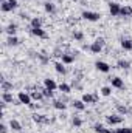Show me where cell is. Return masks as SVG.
I'll use <instances>...</instances> for the list:
<instances>
[{
  "label": "cell",
  "mask_w": 132,
  "mask_h": 133,
  "mask_svg": "<svg viewBox=\"0 0 132 133\" xmlns=\"http://www.w3.org/2000/svg\"><path fill=\"white\" fill-rule=\"evenodd\" d=\"M106 121H107L109 125H120L124 121V116L123 115H109L106 118Z\"/></svg>",
  "instance_id": "6da1fadb"
},
{
  "label": "cell",
  "mask_w": 132,
  "mask_h": 133,
  "mask_svg": "<svg viewBox=\"0 0 132 133\" xmlns=\"http://www.w3.org/2000/svg\"><path fill=\"white\" fill-rule=\"evenodd\" d=\"M109 12H110L112 17L120 16V12H121V5L117 3V2H110V3H109Z\"/></svg>",
  "instance_id": "7a4b0ae2"
},
{
  "label": "cell",
  "mask_w": 132,
  "mask_h": 133,
  "mask_svg": "<svg viewBox=\"0 0 132 133\" xmlns=\"http://www.w3.org/2000/svg\"><path fill=\"white\" fill-rule=\"evenodd\" d=\"M82 17L86 20H89V22H98L99 19H101V16H99L98 12H95V11H84Z\"/></svg>",
  "instance_id": "3957f363"
},
{
  "label": "cell",
  "mask_w": 132,
  "mask_h": 133,
  "mask_svg": "<svg viewBox=\"0 0 132 133\" xmlns=\"http://www.w3.org/2000/svg\"><path fill=\"white\" fill-rule=\"evenodd\" d=\"M2 101L3 102H6V104H14V105H19L20 104V101L14 99V96H13V93H9V91H3L2 93Z\"/></svg>",
  "instance_id": "277c9868"
},
{
  "label": "cell",
  "mask_w": 132,
  "mask_h": 133,
  "mask_svg": "<svg viewBox=\"0 0 132 133\" xmlns=\"http://www.w3.org/2000/svg\"><path fill=\"white\" fill-rule=\"evenodd\" d=\"M17 99L20 101V104H23V105H30L31 104V95H28L27 91H19Z\"/></svg>",
  "instance_id": "5b68a950"
},
{
  "label": "cell",
  "mask_w": 132,
  "mask_h": 133,
  "mask_svg": "<svg viewBox=\"0 0 132 133\" xmlns=\"http://www.w3.org/2000/svg\"><path fill=\"white\" fill-rule=\"evenodd\" d=\"M33 121L36 124H50V119L45 116V115H39V113H34L33 116Z\"/></svg>",
  "instance_id": "8992f818"
},
{
  "label": "cell",
  "mask_w": 132,
  "mask_h": 133,
  "mask_svg": "<svg viewBox=\"0 0 132 133\" xmlns=\"http://www.w3.org/2000/svg\"><path fill=\"white\" fill-rule=\"evenodd\" d=\"M95 66H97V70L101 71V73H109V71H110V65H109L107 62H103V61H98V62L95 64Z\"/></svg>",
  "instance_id": "52a82bcc"
},
{
  "label": "cell",
  "mask_w": 132,
  "mask_h": 133,
  "mask_svg": "<svg viewBox=\"0 0 132 133\" xmlns=\"http://www.w3.org/2000/svg\"><path fill=\"white\" fill-rule=\"evenodd\" d=\"M30 33L33 34V36H36V37H42V39H47L48 37L44 28H30Z\"/></svg>",
  "instance_id": "ba28073f"
},
{
  "label": "cell",
  "mask_w": 132,
  "mask_h": 133,
  "mask_svg": "<svg viewBox=\"0 0 132 133\" xmlns=\"http://www.w3.org/2000/svg\"><path fill=\"white\" fill-rule=\"evenodd\" d=\"M44 87H45V88H48V90H51V91H55L59 85L55 82V79H50V77H48V79H45V81H44Z\"/></svg>",
  "instance_id": "9c48e42d"
},
{
  "label": "cell",
  "mask_w": 132,
  "mask_h": 133,
  "mask_svg": "<svg viewBox=\"0 0 132 133\" xmlns=\"http://www.w3.org/2000/svg\"><path fill=\"white\" fill-rule=\"evenodd\" d=\"M110 82H112V87H113V88H118V90L124 88V82H123L121 77H112Z\"/></svg>",
  "instance_id": "30bf717a"
},
{
  "label": "cell",
  "mask_w": 132,
  "mask_h": 133,
  "mask_svg": "<svg viewBox=\"0 0 132 133\" xmlns=\"http://www.w3.org/2000/svg\"><path fill=\"white\" fill-rule=\"evenodd\" d=\"M120 16H123V17H131L132 16V6H129V5L121 6V12H120Z\"/></svg>",
  "instance_id": "8fae6325"
},
{
  "label": "cell",
  "mask_w": 132,
  "mask_h": 133,
  "mask_svg": "<svg viewBox=\"0 0 132 133\" xmlns=\"http://www.w3.org/2000/svg\"><path fill=\"white\" fill-rule=\"evenodd\" d=\"M9 127H11L14 132H22V124H20L19 121H16V119H11V121H9Z\"/></svg>",
  "instance_id": "7c38bea8"
},
{
  "label": "cell",
  "mask_w": 132,
  "mask_h": 133,
  "mask_svg": "<svg viewBox=\"0 0 132 133\" xmlns=\"http://www.w3.org/2000/svg\"><path fill=\"white\" fill-rule=\"evenodd\" d=\"M5 31H6L8 36H16V33H17V25H16V23H9V25L5 28Z\"/></svg>",
  "instance_id": "4fadbf2b"
},
{
  "label": "cell",
  "mask_w": 132,
  "mask_h": 133,
  "mask_svg": "<svg viewBox=\"0 0 132 133\" xmlns=\"http://www.w3.org/2000/svg\"><path fill=\"white\" fill-rule=\"evenodd\" d=\"M89 50H90L93 54H99V53L103 51V46H101L99 43H97V42H93L92 45H89Z\"/></svg>",
  "instance_id": "5bb4252c"
},
{
  "label": "cell",
  "mask_w": 132,
  "mask_h": 133,
  "mask_svg": "<svg viewBox=\"0 0 132 133\" xmlns=\"http://www.w3.org/2000/svg\"><path fill=\"white\" fill-rule=\"evenodd\" d=\"M121 48L126 51H132V39H123L121 40Z\"/></svg>",
  "instance_id": "9a60e30c"
},
{
  "label": "cell",
  "mask_w": 132,
  "mask_h": 133,
  "mask_svg": "<svg viewBox=\"0 0 132 133\" xmlns=\"http://www.w3.org/2000/svg\"><path fill=\"white\" fill-rule=\"evenodd\" d=\"M55 70H56L59 74H65L67 73L65 64H62V62H55Z\"/></svg>",
  "instance_id": "2e32d148"
},
{
  "label": "cell",
  "mask_w": 132,
  "mask_h": 133,
  "mask_svg": "<svg viewBox=\"0 0 132 133\" xmlns=\"http://www.w3.org/2000/svg\"><path fill=\"white\" fill-rule=\"evenodd\" d=\"M81 101H82L84 104H95V98H93V95H90V93H84Z\"/></svg>",
  "instance_id": "e0dca14e"
},
{
  "label": "cell",
  "mask_w": 132,
  "mask_h": 133,
  "mask_svg": "<svg viewBox=\"0 0 132 133\" xmlns=\"http://www.w3.org/2000/svg\"><path fill=\"white\" fill-rule=\"evenodd\" d=\"M44 9H45L48 14H53V12L56 11V6H55L51 2H45V3H44Z\"/></svg>",
  "instance_id": "ac0fdd59"
},
{
  "label": "cell",
  "mask_w": 132,
  "mask_h": 133,
  "mask_svg": "<svg viewBox=\"0 0 132 133\" xmlns=\"http://www.w3.org/2000/svg\"><path fill=\"white\" fill-rule=\"evenodd\" d=\"M62 64H65V65H70V64H73V61H75V56L73 54H62Z\"/></svg>",
  "instance_id": "d6986e66"
},
{
  "label": "cell",
  "mask_w": 132,
  "mask_h": 133,
  "mask_svg": "<svg viewBox=\"0 0 132 133\" xmlns=\"http://www.w3.org/2000/svg\"><path fill=\"white\" fill-rule=\"evenodd\" d=\"M19 39L16 37V36H8V39H6V43L9 45V46H16V45H19Z\"/></svg>",
  "instance_id": "ffe728a7"
},
{
  "label": "cell",
  "mask_w": 132,
  "mask_h": 133,
  "mask_svg": "<svg viewBox=\"0 0 132 133\" xmlns=\"http://www.w3.org/2000/svg\"><path fill=\"white\" fill-rule=\"evenodd\" d=\"M71 105H73V108H76V110H79V111L86 110V104H84L82 101H73Z\"/></svg>",
  "instance_id": "44dd1931"
},
{
  "label": "cell",
  "mask_w": 132,
  "mask_h": 133,
  "mask_svg": "<svg viewBox=\"0 0 132 133\" xmlns=\"http://www.w3.org/2000/svg\"><path fill=\"white\" fill-rule=\"evenodd\" d=\"M117 111H118V115H128L129 113V108L126 107V105H123V104H117Z\"/></svg>",
  "instance_id": "7402d4cb"
},
{
  "label": "cell",
  "mask_w": 132,
  "mask_h": 133,
  "mask_svg": "<svg viewBox=\"0 0 132 133\" xmlns=\"http://www.w3.org/2000/svg\"><path fill=\"white\" fill-rule=\"evenodd\" d=\"M59 91L61 93H64V95H68V93H71V87L68 85V84H59Z\"/></svg>",
  "instance_id": "603a6c76"
},
{
  "label": "cell",
  "mask_w": 132,
  "mask_h": 133,
  "mask_svg": "<svg viewBox=\"0 0 132 133\" xmlns=\"http://www.w3.org/2000/svg\"><path fill=\"white\" fill-rule=\"evenodd\" d=\"M53 107H55L56 110H65L67 104H65V101H55V102H53Z\"/></svg>",
  "instance_id": "cb8c5ba5"
},
{
  "label": "cell",
  "mask_w": 132,
  "mask_h": 133,
  "mask_svg": "<svg viewBox=\"0 0 132 133\" xmlns=\"http://www.w3.org/2000/svg\"><path fill=\"white\" fill-rule=\"evenodd\" d=\"M117 66H118V68H123V70H128V68L131 66V62H129V61H124V59H120V61L117 62Z\"/></svg>",
  "instance_id": "d4e9b609"
},
{
  "label": "cell",
  "mask_w": 132,
  "mask_h": 133,
  "mask_svg": "<svg viewBox=\"0 0 132 133\" xmlns=\"http://www.w3.org/2000/svg\"><path fill=\"white\" fill-rule=\"evenodd\" d=\"M2 90H3V91H9V90H13V84L8 82L6 79H2Z\"/></svg>",
  "instance_id": "484cf974"
},
{
  "label": "cell",
  "mask_w": 132,
  "mask_h": 133,
  "mask_svg": "<svg viewBox=\"0 0 132 133\" xmlns=\"http://www.w3.org/2000/svg\"><path fill=\"white\" fill-rule=\"evenodd\" d=\"M30 28H42V20L39 17H33L31 19V26Z\"/></svg>",
  "instance_id": "4316f807"
},
{
  "label": "cell",
  "mask_w": 132,
  "mask_h": 133,
  "mask_svg": "<svg viewBox=\"0 0 132 133\" xmlns=\"http://www.w3.org/2000/svg\"><path fill=\"white\" fill-rule=\"evenodd\" d=\"M31 99H34V101H42L44 99V95H42V91H31Z\"/></svg>",
  "instance_id": "83f0119b"
},
{
  "label": "cell",
  "mask_w": 132,
  "mask_h": 133,
  "mask_svg": "<svg viewBox=\"0 0 132 133\" xmlns=\"http://www.w3.org/2000/svg\"><path fill=\"white\" fill-rule=\"evenodd\" d=\"M13 9H14V8L8 3V0H6V2H2V11H3V12H9V11H13Z\"/></svg>",
  "instance_id": "f1b7e54d"
},
{
  "label": "cell",
  "mask_w": 132,
  "mask_h": 133,
  "mask_svg": "<svg viewBox=\"0 0 132 133\" xmlns=\"http://www.w3.org/2000/svg\"><path fill=\"white\" fill-rule=\"evenodd\" d=\"M73 39H75V40H78V42H82L84 34L81 33V31H73Z\"/></svg>",
  "instance_id": "f546056e"
},
{
  "label": "cell",
  "mask_w": 132,
  "mask_h": 133,
  "mask_svg": "<svg viewBox=\"0 0 132 133\" xmlns=\"http://www.w3.org/2000/svg\"><path fill=\"white\" fill-rule=\"evenodd\" d=\"M101 95L103 96H110L112 95V88L110 87H103L101 88Z\"/></svg>",
  "instance_id": "4dcf8cb0"
},
{
  "label": "cell",
  "mask_w": 132,
  "mask_h": 133,
  "mask_svg": "<svg viewBox=\"0 0 132 133\" xmlns=\"http://www.w3.org/2000/svg\"><path fill=\"white\" fill-rule=\"evenodd\" d=\"M40 91H42L44 98H53V91H51V90H48V88H45V87H44Z\"/></svg>",
  "instance_id": "1f68e13d"
},
{
  "label": "cell",
  "mask_w": 132,
  "mask_h": 133,
  "mask_svg": "<svg viewBox=\"0 0 132 133\" xmlns=\"http://www.w3.org/2000/svg\"><path fill=\"white\" fill-rule=\"evenodd\" d=\"M71 122H73L75 127H81V125H82V119H81L79 116H73V121H71Z\"/></svg>",
  "instance_id": "d6a6232c"
},
{
  "label": "cell",
  "mask_w": 132,
  "mask_h": 133,
  "mask_svg": "<svg viewBox=\"0 0 132 133\" xmlns=\"http://www.w3.org/2000/svg\"><path fill=\"white\" fill-rule=\"evenodd\" d=\"M37 57H39V59H40V62H42V64H44V65H45V64H47V62H48V56H47V54H45V53H40V54H37Z\"/></svg>",
  "instance_id": "836d02e7"
},
{
  "label": "cell",
  "mask_w": 132,
  "mask_h": 133,
  "mask_svg": "<svg viewBox=\"0 0 132 133\" xmlns=\"http://www.w3.org/2000/svg\"><path fill=\"white\" fill-rule=\"evenodd\" d=\"M117 133H132V129L124 127V129H117Z\"/></svg>",
  "instance_id": "e575fe53"
},
{
  "label": "cell",
  "mask_w": 132,
  "mask_h": 133,
  "mask_svg": "<svg viewBox=\"0 0 132 133\" xmlns=\"http://www.w3.org/2000/svg\"><path fill=\"white\" fill-rule=\"evenodd\" d=\"M103 127H104L103 124H95V125H93V130H95L97 133H99V132H101V129H103Z\"/></svg>",
  "instance_id": "d590c367"
},
{
  "label": "cell",
  "mask_w": 132,
  "mask_h": 133,
  "mask_svg": "<svg viewBox=\"0 0 132 133\" xmlns=\"http://www.w3.org/2000/svg\"><path fill=\"white\" fill-rule=\"evenodd\" d=\"M8 3H9L13 8H17V6H19V2H17V0H8Z\"/></svg>",
  "instance_id": "8d00e7d4"
},
{
  "label": "cell",
  "mask_w": 132,
  "mask_h": 133,
  "mask_svg": "<svg viewBox=\"0 0 132 133\" xmlns=\"http://www.w3.org/2000/svg\"><path fill=\"white\" fill-rule=\"evenodd\" d=\"M95 42H97V43H99V45H101V46H104V43H106V40H104V39H103V37H98V39H97V40H95Z\"/></svg>",
  "instance_id": "74e56055"
},
{
  "label": "cell",
  "mask_w": 132,
  "mask_h": 133,
  "mask_svg": "<svg viewBox=\"0 0 132 133\" xmlns=\"http://www.w3.org/2000/svg\"><path fill=\"white\" fill-rule=\"evenodd\" d=\"M0 132H2V133H6V132H8V127H6L5 124H0Z\"/></svg>",
  "instance_id": "f35d334b"
},
{
  "label": "cell",
  "mask_w": 132,
  "mask_h": 133,
  "mask_svg": "<svg viewBox=\"0 0 132 133\" xmlns=\"http://www.w3.org/2000/svg\"><path fill=\"white\" fill-rule=\"evenodd\" d=\"M28 107H30L31 110H36V108H39V104H33V102H31V104H30Z\"/></svg>",
  "instance_id": "ab89813d"
},
{
  "label": "cell",
  "mask_w": 132,
  "mask_h": 133,
  "mask_svg": "<svg viewBox=\"0 0 132 133\" xmlns=\"http://www.w3.org/2000/svg\"><path fill=\"white\" fill-rule=\"evenodd\" d=\"M47 133H53V132H47Z\"/></svg>",
  "instance_id": "60d3db41"
},
{
  "label": "cell",
  "mask_w": 132,
  "mask_h": 133,
  "mask_svg": "<svg viewBox=\"0 0 132 133\" xmlns=\"http://www.w3.org/2000/svg\"><path fill=\"white\" fill-rule=\"evenodd\" d=\"M20 133H25V132H20Z\"/></svg>",
  "instance_id": "b9f144b4"
}]
</instances>
